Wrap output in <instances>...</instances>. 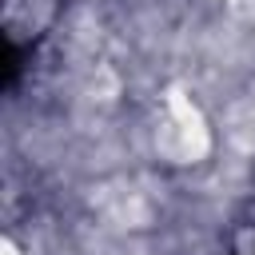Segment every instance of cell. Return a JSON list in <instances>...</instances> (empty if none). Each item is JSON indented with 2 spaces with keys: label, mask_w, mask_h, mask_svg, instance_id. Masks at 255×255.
I'll return each mask as SVG.
<instances>
[{
  "label": "cell",
  "mask_w": 255,
  "mask_h": 255,
  "mask_svg": "<svg viewBox=\"0 0 255 255\" xmlns=\"http://www.w3.org/2000/svg\"><path fill=\"white\" fill-rule=\"evenodd\" d=\"M4 255H16V247H12V239H4Z\"/></svg>",
  "instance_id": "7a4b0ae2"
},
{
  "label": "cell",
  "mask_w": 255,
  "mask_h": 255,
  "mask_svg": "<svg viewBox=\"0 0 255 255\" xmlns=\"http://www.w3.org/2000/svg\"><path fill=\"white\" fill-rule=\"evenodd\" d=\"M167 116H171L167 128H171V135H175L171 151H175L179 159H203L207 147H211V135H207V124H203V112H199L179 88L167 92Z\"/></svg>",
  "instance_id": "6da1fadb"
}]
</instances>
